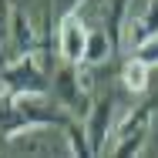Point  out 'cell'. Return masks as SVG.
<instances>
[{"instance_id": "5bb4252c", "label": "cell", "mask_w": 158, "mask_h": 158, "mask_svg": "<svg viewBox=\"0 0 158 158\" xmlns=\"http://www.w3.org/2000/svg\"><path fill=\"white\" fill-rule=\"evenodd\" d=\"M84 0H54V17H61V14H67V10H77Z\"/></svg>"}, {"instance_id": "8fae6325", "label": "cell", "mask_w": 158, "mask_h": 158, "mask_svg": "<svg viewBox=\"0 0 158 158\" xmlns=\"http://www.w3.org/2000/svg\"><path fill=\"white\" fill-rule=\"evenodd\" d=\"M64 135H67V152L74 158H88L91 155V145H88V131L81 125V118H67L64 121Z\"/></svg>"}, {"instance_id": "30bf717a", "label": "cell", "mask_w": 158, "mask_h": 158, "mask_svg": "<svg viewBox=\"0 0 158 158\" xmlns=\"http://www.w3.org/2000/svg\"><path fill=\"white\" fill-rule=\"evenodd\" d=\"M128 3L131 0H111L108 14H104V34H108L114 54H121V34H125V20H128Z\"/></svg>"}, {"instance_id": "ba28073f", "label": "cell", "mask_w": 158, "mask_h": 158, "mask_svg": "<svg viewBox=\"0 0 158 158\" xmlns=\"http://www.w3.org/2000/svg\"><path fill=\"white\" fill-rule=\"evenodd\" d=\"M121 84L131 94H145L152 88V64H145L138 54H128L125 67H121Z\"/></svg>"}, {"instance_id": "7c38bea8", "label": "cell", "mask_w": 158, "mask_h": 158, "mask_svg": "<svg viewBox=\"0 0 158 158\" xmlns=\"http://www.w3.org/2000/svg\"><path fill=\"white\" fill-rule=\"evenodd\" d=\"M135 54H138V57H141L145 64L158 67V34H155V37H148V40H145V44H141V47H138Z\"/></svg>"}, {"instance_id": "4fadbf2b", "label": "cell", "mask_w": 158, "mask_h": 158, "mask_svg": "<svg viewBox=\"0 0 158 158\" xmlns=\"http://www.w3.org/2000/svg\"><path fill=\"white\" fill-rule=\"evenodd\" d=\"M10 7H14V0H0V51L10 37Z\"/></svg>"}, {"instance_id": "6da1fadb", "label": "cell", "mask_w": 158, "mask_h": 158, "mask_svg": "<svg viewBox=\"0 0 158 158\" xmlns=\"http://www.w3.org/2000/svg\"><path fill=\"white\" fill-rule=\"evenodd\" d=\"M0 84L10 94H51V64L40 57V51L17 54L0 67Z\"/></svg>"}, {"instance_id": "7a4b0ae2", "label": "cell", "mask_w": 158, "mask_h": 158, "mask_svg": "<svg viewBox=\"0 0 158 158\" xmlns=\"http://www.w3.org/2000/svg\"><path fill=\"white\" fill-rule=\"evenodd\" d=\"M51 88H54V101L61 104L64 111H67L71 118H81V121H84V114H88V108H91L88 74H81L77 64L64 61V67H57L54 77H51Z\"/></svg>"}, {"instance_id": "9c48e42d", "label": "cell", "mask_w": 158, "mask_h": 158, "mask_svg": "<svg viewBox=\"0 0 158 158\" xmlns=\"http://www.w3.org/2000/svg\"><path fill=\"white\" fill-rule=\"evenodd\" d=\"M111 57H114V47H111L104 27L101 31H88V47H84V57H81L77 67H98V64L111 61Z\"/></svg>"}, {"instance_id": "5b68a950", "label": "cell", "mask_w": 158, "mask_h": 158, "mask_svg": "<svg viewBox=\"0 0 158 158\" xmlns=\"http://www.w3.org/2000/svg\"><path fill=\"white\" fill-rule=\"evenodd\" d=\"M114 125V98L104 94L98 98L94 104L88 108V114H84V131H88V145H91V155H104L108 152V131Z\"/></svg>"}, {"instance_id": "3957f363", "label": "cell", "mask_w": 158, "mask_h": 158, "mask_svg": "<svg viewBox=\"0 0 158 158\" xmlns=\"http://www.w3.org/2000/svg\"><path fill=\"white\" fill-rule=\"evenodd\" d=\"M152 118H155V104H145V108L131 111L125 121L118 125L114 145H111V155H114V158H131V155H138V152L145 148V141H148Z\"/></svg>"}, {"instance_id": "8992f818", "label": "cell", "mask_w": 158, "mask_h": 158, "mask_svg": "<svg viewBox=\"0 0 158 158\" xmlns=\"http://www.w3.org/2000/svg\"><path fill=\"white\" fill-rule=\"evenodd\" d=\"M158 34V0H148L145 14H131L128 10V20H125V34H121V51L135 54L148 37Z\"/></svg>"}, {"instance_id": "277c9868", "label": "cell", "mask_w": 158, "mask_h": 158, "mask_svg": "<svg viewBox=\"0 0 158 158\" xmlns=\"http://www.w3.org/2000/svg\"><path fill=\"white\" fill-rule=\"evenodd\" d=\"M84 47H88V27L81 20L77 10H67L57 17V54L67 64H81L84 57Z\"/></svg>"}, {"instance_id": "52a82bcc", "label": "cell", "mask_w": 158, "mask_h": 158, "mask_svg": "<svg viewBox=\"0 0 158 158\" xmlns=\"http://www.w3.org/2000/svg\"><path fill=\"white\" fill-rule=\"evenodd\" d=\"M10 37H14V51H17V54L40 51V37H37L31 17L24 14V7H20V3H14V7H10Z\"/></svg>"}]
</instances>
